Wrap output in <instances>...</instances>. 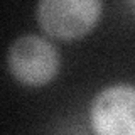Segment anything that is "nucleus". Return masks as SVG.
Returning <instances> with one entry per match:
<instances>
[{"instance_id": "obj_1", "label": "nucleus", "mask_w": 135, "mask_h": 135, "mask_svg": "<svg viewBox=\"0 0 135 135\" xmlns=\"http://www.w3.org/2000/svg\"><path fill=\"white\" fill-rule=\"evenodd\" d=\"M7 64L19 83L42 86L57 74L59 54L47 39L29 34L12 42L7 54Z\"/></svg>"}, {"instance_id": "obj_3", "label": "nucleus", "mask_w": 135, "mask_h": 135, "mask_svg": "<svg viewBox=\"0 0 135 135\" xmlns=\"http://www.w3.org/2000/svg\"><path fill=\"white\" fill-rule=\"evenodd\" d=\"M95 135H135V86L113 84L95 96L90 108Z\"/></svg>"}, {"instance_id": "obj_2", "label": "nucleus", "mask_w": 135, "mask_h": 135, "mask_svg": "<svg viewBox=\"0 0 135 135\" xmlns=\"http://www.w3.org/2000/svg\"><path fill=\"white\" fill-rule=\"evenodd\" d=\"M98 0H44L37 3V22L49 36L76 39L95 27L101 15Z\"/></svg>"}]
</instances>
